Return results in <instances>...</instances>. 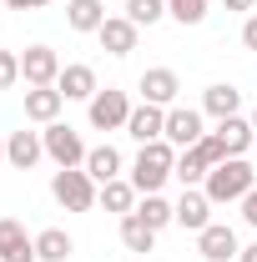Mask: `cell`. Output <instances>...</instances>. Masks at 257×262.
Returning a JSON list of instances; mask_svg holds the SVG:
<instances>
[{
  "label": "cell",
  "instance_id": "484cf974",
  "mask_svg": "<svg viewBox=\"0 0 257 262\" xmlns=\"http://www.w3.org/2000/svg\"><path fill=\"white\" fill-rule=\"evenodd\" d=\"M166 15L182 26H202L207 20V0H166Z\"/></svg>",
  "mask_w": 257,
  "mask_h": 262
},
{
  "label": "cell",
  "instance_id": "9c48e42d",
  "mask_svg": "<svg viewBox=\"0 0 257 262\" xmlns=\"http://www.w3.org/2000/svg\"><path fill=\"white\" fill-rule=\"evenodd\" d=\"M202 136H207V131H202V111H192V106H172V111H166V141H172V146L187 151Z\"/></svg>",
  "mask_w": 257,
  "mask_h": 262
},
{
  "label": "cell",
  "instance_id": "277c9868",
  "mask_svg": "<svg viewBox=\"0 0 257 262\" xmlns=\"http://www.w3.org/2000/svg\"><path fill=\"white\" fill-rule=\"evenodd\" d=\"M40 141H46V157H51L56 166H86V141H81V131H76V126L51 121V126L40 131Z\"/></svg>",
  "mask_w": 257,
  "mask_h": 262
},
{
  "label": "cell",
  "instance_id": "e575fe53",
  "mask_svg": "<svg viewBox=\"0 0 257 262\" xmlns=\"http://www.w3.org/2000/svg\"><path fill=\"white\" fill-rule=\"evenodd\" d=\"M0 162H5V136H0Z\"/></svg>",
  "mask_w": 257,
  "mask_h": 262
},
{
  "label": "cell",
  "instance_id": "1f68e13d",
  "mask_svg": "<svg viewBox=\"0 0 257 262\" xmlns=\"http://www.w3.org/2000/svg\"><path fill=\"white\" fill-rule=\"evenodd\" d=\"M5 5H10V10H46L51 0H5Z\"/></svg>",
  "mask_w": 257,
  "mask_h": 262
},
{
  "label": "cell",
  "instance_id": "4fadbf2b",
  "mask_svg": "<svg viewBox=\"0 0 257 262\" xmlns=\"http://www.w3.org/2000/svg\"><path fill=\"white\" fill-rule=\"evenodd\" d=\"M172 207H177V222L187 232H202L207 227V212H212V196L202 187H182V202H172Z\"/></svg>",
  "mask_w": 257,
  "mask_h": 262
},
{
  "label": "cell",
  "instance_id": "7402d4cb",
  "mask_svg": "<svg viewBox=\"0 0 257 262\" xmlns=\"http://www.w3.org/2000/svg\"><path fill=\"white\" fill-rule=\"evenodd\" d=\"M96 202L106 207V212H121V217H126V212H136V187L116 177V182H106V187H101V196H96Z\"/></svg>",
  "mask_w": 257,
  "mask_h": 262
},
{
  "label": "cell",
  "instance_id": "cb8c5ba5",
  "mask_svg": "<svg viewBox=\"0 0 257 262\" xmlns=\"http://www.w3.org/2000/svg\"><path fill=\"white\" fill-rule=\"evenodd\" d=\"M136 217H141L146 227H157V232H161L166 222H177V207H172V202H166L161 192H152L146 202H141V207H136Z\"/></svg>",
  "mask_w": 257,
  "mask_h": 262
},
{
  "label": "cell",
  "instance_id": "f1b7e54d",
  "mask_svg": "<svg viewBox=\"0 0 257 262\" xmlns=\"http://www.w3.org/2000/svg\"><path fill=\"white\" fill-rule=\"evenodd\" d=\"M15 81H20V56L15 51H0V91L15 86Z\"/></svg>",
  "mask_w": 257,
  "mask_h": 262
},
{
  "label": "cell",
  "instance_id": "4316f807",
  "mask_svg": "<svg viewBox=\"0 0 257 262\" xmlns=\"http://www.w3.org/2000/svg\"><path fill=\"white\" fill-rule=\"evenodd\" d=\"M161 15H166V0H126V20L136 26H157Z\"/></svg>",
  "mask_w": 257,
  "mask_h": 262
},
{
  "label": "cell",
  "instance_id": "44dd1931",
  "mask_svg": "<svg viewBox=\"0 0 257 262\" xmlns=\"http://www.w3.org/2000/svg\"><path fill=\"white\" fill-rule=\"evenodd\" d=\"M71 252H76V242H71L61 227H46L40 237H35V257L40 262H66Z\"/></svg>",
  "mask_w": 257,
  "mask_h": 262
},
{
  "label": "cell",
  "instance_id": "603a6c76",
  "mask_svg": "<svg viewBox=\"0 0 257 262\" xmlns=\"http://www.w3.org/2000/svg\"><path fill=\"white\" fill-rule=\"evenodd\" d=\"M121 242H126V252H152V242H157V227H146L136 212L121 217Z\"/></svg>",
  "mask_w": 257,
  "mask_h": 262
},
{
  "label": "cell",
  "instance_id": "5b68a950",
  "mask_svg": "<svg viewBox=\"0 0 257 262\" xmlns=\"http://www.w3.org/2000/svg\"><path fill=\"white\" fill-rule=\"evenodd\" d=\"M20 76H26V86H56V81H61V56H56L51 46H26Z\"/></svg>",
  "mask_w": 257,
  "mask_h": 262
},
{
  "label": "cell",
  "instance_id": "2e32d148",
  "mask_svg": "<svg viewBox=\"0 0 257 262\" xmlns=\"http://www.w3.org/2000/svg\"><path fill=\"white\" fill-rule=\"evenodd\" d=\"M61 106H66V96L56 86H31V91H26V116L40 121V126H51V121L61 116Z\"/></svg>",
  "mask_w": 257,
  "mask_h": 262
},
{
  "label": "cell",
  "instance_id": "6da1fadb",
  "mask_svg": "<svg viewBox=\"0 0 257 262\" xmlns=\"http://www.w3.org/2000/svg\"><path fill=\"white\" fill-rule=\"evenodd\" d=\"M177 171V151H172V141L161 136V141H146L141 151H136V166H131V187L141 196H152L166 187V177Z\"/></svg>",
  "mask_w": 257,
  "mask_h": 262
},
{
  "label": "cell",
  "instance_id": "ac0fdd59",
  "mask_svg": "<svg viewBox=\"0 0 257 262\" xmlns=\"http://www.w3.org/2000/svg\"><path fill=\"white\" fill-rule=\"evenodd\" d=\"M217 136H222L227 157H242V151L257 141V126H252V121H242V116H227V121H217Z\"/></svg>",
  "mask_w": 257,
  "mask_h": 262
},
{
  "label": "cell",
  "instance_id": "ffe728a7",
  "mask_svg": "<svg viewBox=\"0 0 257 262\" xmlns=\"http://www.w3.org/2000/svg\"><path fill=\"white\" fill-rule=\"evenodd\" d=\"M66 26H71V31H101V26H106L101 0H71V5H66Z\"/></svg>",
  "mask_w": 257,
  "mask_h": 262
},
{
  "label": "cell",
  "instance_id": "7a4b0ae2",
  "mask_svg": "<svg viewBox=\"0 0 257 262\" xmlns=\"http://www.w3.org/2000/svg\"><path fill=\"white\" fill-rule=\"evenodd\" d=\"M257 187V171L242 157H227L222 166H212L207 171V182H202V192L212 196V202H242V196Z\"/></svg>",
  "mask_w": 257,
  "mask_h": 262
},
{
  "label": "cell",
  "instance_id": "8d00e7d4",
  "mask_svg": "<svg viewBox=\"0 0 257 262\" xmlns=\"http://www.w3.org/2000/svg\"><path fill=\"white\" fill-rule=\"evenodd\" d=\"M0 5H5V0H0Z\"/></svg>",
  "mask_w": 257,
  "mask_h": 262
},
{
  "label": "cell",
  "instance_id": "f546056e",
  "mask_svg": "<svg viewBox=\"0 0 257 262\" xmlns=\"http://www.w3.org/2000/svg\"><path fill=\"white\" fill-rule=\"evenodd\" d=\"M242 222H247V227H257V187L242 196Z\"/></svg>",
  "mask_w": 257,
  "mask_h": 262
},
{
  "label": "cell",
  "instance_id": "e0dca14e",
  "mask_svg": "<svg viewBox=\"0 0 257 262\" xmlns=\"http://www.w3.org/2000/svg\"><path fill=\"white\" fill-rule=\"evenodd\" d=\"M86 171H91V182L106 187V182H116V171H121V151L106 141V146H91L86 151Z\"/></svg>",
  "mask_w": 257,
  "mask_h": 262
},
{
  "label": "cell",
  "instance_id": "d590c367",
  "mask_svg": "<svg viewBox=\"0 0 257 262\" xmlns=\"http://www.w3.org/2000/svg\"><path fill=\"white\" fill-rule=\"evenodd\" d=\"M252 126H257V111H252Z\"/></svg>",
  "mask_w": 257,
  "mask_h": 262
},
{
  "label": "cell",
  "instance_id": "ba28073f",
  "mask_svg": "<svg viewBox=\"0 0 257 262\" xmlns=\"http://www.w3.org/2000/svg\"><path fill=\"white\" fill-rule=\"evenodd\" d=\"M197 252L207 262H232L242 247H237V232L232 227H222V222H207V227L197 232Z\"/></svg>",
  "mask_w": 257,
  "mask_h": 262
},
{
  "label": "cell",
  "instance_id": "d6986e66",
  "mask_svg": "<svg viewBox=\"0 0 257 262\" xmlns=\"http://www.w3.org/2000/svg\"><path fill=\"white\" fill-rule=\"evenodd\" d=\"M237 106H242V91H237V86H207V96H202V111L217 116V121L237 116Z\"/></svg>",
  "mask_w": 257,
  "mask_h": 262
},
{
  "label": "cell",
  "instance_id": "83f0119b",
  "mask_svg": "<svg viewBox=\"0 0 257 262\" xmlns=\"http://www.w3.org/2000/svg\"><path fill=\"white\" fill-rule=\"evenodd\" d=\"M197 151H202V162H207V166H222V162H227V146H222V136H217V131H207V136L197 141Z\"/></svg>",
  "mask_w": 257,
  "mask_h": 262
},
{
  "label": "cell",
  "instance_id": "9a60e30c",
  "mask_svg": "<svg viewBox=\"0 0 257 262\" xmlns=\"http://www.w3.org/2000/svg\"><path fill=\"white\" fill-rule=\"evenodd\" d=\"M177 91H182V81H177V71H166V66H157V71L141 76V101H152V106H172Z\"/></svg>",
  "mask_w": 257,
  "mask_h": 262
},
{
  "label": "cell",
  "instance_id": "d4e9b609",
  "mask_svg": "<svg viewBox=\"0 0 257 262\" xmlns=\"http://www.w3.org/2000/svg\"><path fill=\"white\" fill-rule=\"evenodd\" d=\"M207 171H212V166L202 162V151H197V146H187V151L177 157V171H172V177H177L182 187H197V182H207Z\"/></svg>",
  "mask_w": 257,
  "mask_h": 262
},
{
  "label": "cell",
  "instance_id": "3957f363",
  "mask_svg": "<svg viewBox=\"0 0 257 262\" xmlns=\"http://www.w3.org/2000/svg\"><path fill=\"white\" fill-rule=\"evenodd\" d=\"M51 196L61 202L66 212H91L101 192H96V182H91L86 166H61V171L51 177Z\"/></svg>",
  "mask_w": 257,
  "mask_h": 262
},
{
  "label": "cell",
  "instance_id": "4dcf8cb0",
  "mask_svg": "<svg viewBox=\"0 0 257 262\" xmlns=\"http://www.w3.org/2000/svg\"><path fill=\"white\" fill-rule=\"evenodd\" d=\"M242 46L257 51V15H247V26H242Z\"/></svg>",
  "mask_w": 257,
  "mask_h": 262
},
{
  "label": "cell",
  "instance_id": "836d02e7",
  "mask_svg": "<svg viewBox=\"0 0 257 262\" xmlns=\"http://www.w3.org/2000/svg\"><path fill=\"white\" fill-rule=\"evenodd\" d=\"M227 10H252V0H222Z\"/></svg>",
  "mask_w": 257,
  "mask_h": 262
},
{
  "label": "cell",
  "instance_id": "30bf717a",
  "mask_svg": "<svg viewBox=\"0 0 257 262\" xmlns=\"http://www.w3.org/2000/svg\"><path fill=\"white\" fill-rule=\"evenodd\" d=\"M136 20H126V15H106V26L96 31V40H101V51L106 56H131L136 51Z\"/></svg>",
  "mask_w": 257,
  "mask_h": 262
},
{
  "label": "cell",
  "instance_id": "d6a6232c",
  "mask_svg": "<svg viewBox=\"0 0 257 262\" xmlns=\"http://www.w3.org/2000/svg\"><path fill=\"white\" fill-rule=\"evenodd\" d=\"M237 262H257V242H252V247H242V252H237Z\"/></svg>",
  "mask_w": 257,
  "mask_h": 262
},
{
  "label": "cell",
  "instance_id": "8992f818",
  "mask_svg": "<svg viewBox=\"0 0 257 262\" xmlns=\"http://www.w3.org/2000/svg\"><path fill=\"white\" fill-rule=\"evenodd\" d=\"M126 136L136 141V146L161 141V136H166V106H152V101L131 106V116H126Z\"/></svg>",
  "mask_w": 257,
  "mask_h": 262
},
{
  "label": "cell",
  "instance_id": "5bb4252c",
  "mask_svg": "<svg viewBox=\"0 0 257 262\" xmlns=\"http://www.w3.org/2000/svg\"><path fill=\"white\" fill-rule=\"evenodd\" d=\"M56 91H61L66 101H91L101 86H96V71H91V66H61V81H56Z\"/></svg>",
  "mask_w": 257,
  "mask_h": 262
},
{
  "label": "cell",
  "instance_id": "8fae6325",
  "mask_svg": "<svg viewBox=\"0 0 257 262\" xmlns=\"http://www.w3.org/2000/svg\"><path fill=\"white\" fill-rule=\"evenodd\" d=\"M40 157H46L40 131H10V136H5V162L15 166V171H31Z\"/></svg>",
  "mask_w": 257,
  "mask_h": 262
},
{
  "label": "cell",
  "instance_id": "52a82bcc",
  "mask_svg": "<svg viewBox=\"0 0 257 262\" xmlns=\"http://www.w3.org/2000/svg\"><path fill=\"white\" fill-rule=\"evenodd\" d=\"M126 116H131V101H126V91H96L91 96V126L96 131H116V126H126Z\"/></svg>",
  "mask_w": 257,
  "mask_h": 262
},
{
  "label": "cell",
  "instance_id": "7c38bea8",
  "mask_svg": "<svg viewBox=\"0 0 257 262\" xmlns=\"http://www.w3.org/2000/svg\"><path fill=\"white\" fill-rule=\"evenodd\" d=\"M0 262H35V237L15 217H0Z\"/></svg>",
  "mask_w": 257,
  "mask_h": 262
}]
</instances>
